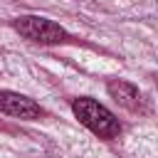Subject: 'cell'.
Returning <instances> with one entry per match:
<instances>
[{"instance_id":"6da1fadb","label":"cell","mask_w":158,"mask_h":158,"mask_svg":"<svg viewBox=\"0 0 158 158\" xmlns=\"http://www.w3.org/2000/svg\"><path fill=\"white\" fill-rule=\"evenodd\" d=\"M72 111H74V116L79 118V123L86 126V128H89L91 133H96L99 138H116V136L121 133L118 118H116L104 104H99V101H94V99H86V96L74 99Z\"/></svg>"},{"instance_id":"3957f363","label":"cell","mask_w":158,"mask_h":158,"mask_svg":"<svg viewBox=\"0 0 158 158\" xmlns=\"http://www.w3.org/2000/svg\"><path fill=\"white\" fill-rule=\"evenodd\" d=\"M0 111L7 116H15V118H25V121H35V118L44 116V109L37 101H32L17 91H0Z\"/></svg>"},{"instance_id":"7a4b0ae2","label":"cell","mask_w":158,"mask_h":158,"mask_svg":"<svg viewBox=\"0 0 158 158\" xmlns=\"http://www.w3.org/2000/svg\"><path fill=\"white\" fill-rule=\"evenodd\" d=\"M12 27L30 42H37V44H59V42H67V30L59 27L57 22L47 20V17H40V15H22L12 22Z\"/></svg>"},{"instance_id":"277c9868","label":"cell","mask_w":158,"mask_h":158,"mask_svg":"<svg viewBox=\"0 0 158 158\" xmlns=\"http://www.w3.org/2000/svg\"><path fill=\"white\" fill-rule=\"evenodd\" d=\"M106 91H109V96H111L114 101H118V104H121L123 109H128V111H138V109H141V104H143L141 91H138L131 81L114 79V81H109Z\"/></svg>"}]
</instances>
